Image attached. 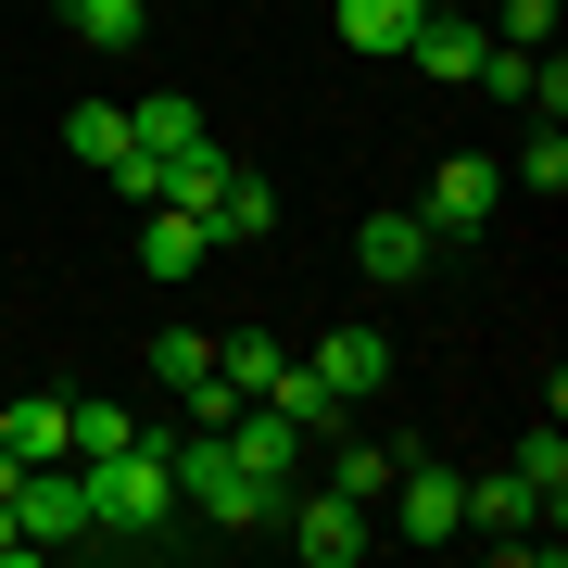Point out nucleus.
Instances as JSON below:
<instances>
[{
  "mask_svg": "<svg viewBox=\"0 0 568 568\" xmlns=\"http://www.w3.org/2000/svg\"><path fill=\"white\" fill-rule=\"evenodd\" d=\"M164 467H178V518H215V530H278V506H291V480L241 467L215 429H178V443H164Z\"/></svg>",
  "mask_w": 568,
  "mask_h": 568,
  "instance_id": "f03ea898",
  "label": "nucleus"
},
{
  "mask_svg": "<svg viewBox=\"0 0 568 568\" xmlns=\"http://www.w3.org/2000/svg\"><path fill=\"white\" fill-rule=\"evenodd\" d=\"M77 39L89 51H126V39H140V0H77Z\"/></svg>",
  "mask_w": 568,
  "mask_h": 568,
  "instance_id": "4be33fe9",
  "label": "nucleus"
},
{
  "mask_svg": "<svg viewBox=\"0 0 568 568\" xmlns=\"http://www.w3.org/2000/svg\"><path fill=\"white\" fill-rule=\"evenodd\" d=\"M480 51H493V26H467V13H417V39H405V63H417V77H443V89L480 77Z\"/></svg>",
  "mask_w": 568,
  "mask_h": 568,
  "instance_id": "0eeeda50",
  "label": "nucleus"
},
{
  "mask_svg": "<svg viewBox=\"0 0 568 568\" xmlns=\"http://www.w3.org/2000/svg\"><path fill=\"white\" fill-rule=\"evenodd\" d=\"M354 265H366L379 291H405L417 265H429V215H366V227H354Z\"/></svg>",
  "mask_w": 568,
  "mask_h": 568,
  "instance_id": "9d476101",
  "label": "nucleus"
},
{
  "mask_svg": "<svg viewBox=\"0 0 568 568\" xmlns=\"http://www.w3.org/2000/svg\"><path fill=\"white\" fill-rule=\"evenodd\" d=\"M379 506H392L405 544H455V530H467V480H455V467H392Z\"/></svg>",
  "mask_w": 568,
  "mask_h": 568,
  "instance_id": "39448f33",
  "label": "nucleus"
},
{
  "mask_svg": "<svg viewBox=\"0 0 568 568\" xmlns=\"http://www.w3.org/2000/svg\"><path fill=\"white\" fill-rule=\"evenodd\" d=\"M63 152H77V164H114L126 152V102H77V114H63Z\"/></svg>",
  "mask_w": 568,
  "mask_h": 568,
  "instance_id": "a211bd4d",
  "label": "nucleus"
},
{
  "mask_svg": "<svg viewBox=\"0 0 568 568\" xmlns=\"http://www.w3.org/2000/svg\"><path fill=\"white\" fill-rule=\"evenodd\" d=\"M493 39H506V51H544V39H556V0H506V13H493Z\"/></svg>",
  "mask_w": 568,
  "mask_h": 568,
  "instance_id": "b1692460",
  "label": "nucleus"
},
{
  "mask_svg": "<svg viewBox=\"0 0 568 568\" xmlns=\"http://www.w3.org/2000/svg\"><path fill=\"white\" fill-rule=\"evenodd\" d=\"M0 455H13V467L63 455V405H51V392H26V405H0Z\"/></svg>",
  "mask_w": 568,
  "mask_h": 568,
  "instance_id": "4468645a",
  "label": "nucleus"
},
{
  "mask_svg": "<svg viewBox=\"0 0 568 568\" xmlns=\"http://www.w3.org/2000/svg\"><path fill=\"white\" fill-rule=\"evenodd\" d=\"M278 518H291V544H304L316 568H354L366 544H379V506H354V493H291Z\"/></svg>",
  "mask_w": 568,
  "mask_h": 568,
  "instance_id": "7ed1b4c3",
  "label": "nucleus"
},
{
  "mask_svg": "<svg viewBox=\"0 0 568 568\" xmlns=\"http://www.w3.org/2000/svg\"><path fill=\"white\" fill-rule=\"evenodd\" d=\"M342 39L354 51H405L417 39V0H342Z\"/></svg>",
  "mask_w": 568,
  "mask_h": 568,
  "instance_id": "f3484780",
  "label": "nucleus"
},
{
  "mask_svg": "<svg viewBox=\"0 0 568 568\" xmlns=\"http://www.w3.org/2000/svg\"><path fill=\"white\" fill-rule=\"evenodd\" d=\"M328 443H342V429H328ZM392 467H405L392 443H342V455H328V493H354V506H379V493H392Z\"/></svg>",
  "mask_w": 568,
  "mask_h": 568,
  "instance_id": "2eb2a0df",
  "label": "nucleus"
},
{
  "mask_svg": "<svg viewBox=\"0 0 568 568\" xmlns=\"http://www.w3.org/2000/svg\"><path fill=\"white\" fill-rule=\"evenodd\" d=\"M265 405H278L291 429H304V443H328V429H342V392H328L316 366H291V354H278V379H265Z\"/></svg>",
  "mask_w": 568,
  "mask_h": 568,
  "instance_id": "f8f14e48",
  "label": "nucleus"
},
{
  "mask_svg": "<svg viewBox=\"0 0 568 568\" xmlns=\"http://www.w3.org/2000/svg\"><path fill=\"white\" fill-rule=\"evenodd\" d=\"M215 379L227 392H265V379H278V342H265V328H227V342H215Z\"/></svg>",
  "mask_w": 568,
  "mask_h": 568,
  "instance_id": "6ab92c4d",
  "label": "nucleus"
},
{
  "mask_svg": "<svg viewBox=\"0 0 568 568\" xmlns=\"http://www.w3.org/2000/svg\"><path fill=\"white\" fill-rule=\"evenodd\" d=\"M518 480L544 493V518H556V493H568V443H556V429H530V443H518Z\"/></svg>",
  "mask_w": 568,
  "mask_h": 568,
  "instance_id": "412c9836",
  "label": "nucleus"
},
{
  "mask_svg": "<svg viewBox=\"0 0 568 568\" xmlns=\"http://www.w3.org/2000/svg\"><path fill=\"white\" fill-rule=\"evenodd\" d=\"M126 140L140 152H190L203 140V102H190V89H152V102H126Z\"/></svg>",
  "mask_w": 568,
  "mask_h": 568,
  "instance_id": "ddd939ff",
  "label": "nucleus"
},
{
  "mask_svg": "<svg viewBox=\"0 0 568 568\" xmlns=\"http://www.w3.org/2000/svg\"><path fill=\"white\" fill-rule=\"evenodd\" d=\"M518 190H544V203L568 190V140H556V126H530V152H518Z\"/></svg>",
  "mask_w": 568,
  "mask_h": 568,
  "instance_id": "5701e85b",
  "label": "nucleus"
},
{
  "mask_svg": "<svg viewBox=\"0 0 568 568\" xmlns=\"http://www.w3.org/2000/svg\"><path fill=\"white\" fill-rule=\"evenodd\" d=\"M417 13H467V0H417Z\"/></svg>",
  "mask_w": 568,
  "mask_h": 568,
  "instance_id": "a878e982",
  "label": "nucleus"
},
{
  "mask_svg": "<svg viewBox=\"0 0 568 568\" xmlns=\"http://www.w3.org/2000/svg\"><path fill=\"white\" fill-rule=\"evenodd\" d=\"M13 556H39V544H26V518H13V493H0V568H13Z\"/></svg>",
  "mask_w": 568,
  "mask_h": 568,
  "instance_id": "393cba45",
  "label": "nucleus"
},
{
  "mask_svg": "<svg viewBox=\"0 0 568 568\" xmlns=\"http://www.w3.org/2000/svg\"><path fill=\"white\" fill-rule=\"evenodd\" d=\"M215 178H227V152H215V140H190V152H164V190H152V203H190V215H203V203H215Z\"/></svg>",
  "mask_w": 568,
  "mask_h": 568,
  "instance_id": "dca6fc26",
  "label": "nucleus"
},
{
  "mask_svg": "<svg viewBox=\"0 0 568 568\" xmlns=\"http://www.w3.org/2000/svg\"><path fill=\"white\" fill-rule=\"evenodd\" d=\"M77 493H89V530H102V544H164V530H178V467H164V443L77 455Z\"/></svg>",
  "mask_w": 568,
  "mask_h": 568,
  "instance_id": "f257e3e1",
  "label": "nucleus"
},
{
  "mask_svg": "<svg viewBox=\"0 0 568 568\" xmlns=\"http://www.w3.org/2000/svg\"><path fill=\"white\" fill-rule=\"evenodd\" d=\"M203 227H215V241H265V227H278V190H265L253 164H227L215 203H203Z\"/></svg>",
  "mask_w": 568,
  "mask_h": 568,
  "instance_id": "9b49d317",
  "label": "nucleus"
},
{
  "mask_svg": "<svg viewBox=\"0 0 568 568\" xmlns=\"http://www.w3.org/2000/svg\"><path fill=\"white\" fill-rule=\"evenodd\" d=\"M203 253H215V227L190 215V203H140V278H152V291H178Z\"/></svg>",
  "mask_w": 568,
  "mask_h": 568,
  "instance_id": "423d86ee",
  "label": "nucleus"
},
{
  "mask_svg": "<svg viewBox=\"0 0 568 568\" xmlns=\"http://www.w3.org/2000/svg\"><path fill=\"white\" fill-rule=\"evenodd\" d=\"M215 443L241 455V467H265V480H291V467H304V429H291L278 405H265V392H253V405H241V417L215 429Z\"/></svg>",
  "mask_w": 568,
  "mask_h": 568,
  "instance_id": "1a4fd4ad",
  "label": "nucleus"
},
{
  "mask_svg": "<svg viewBox=\"0 0 568 568\" xmlns=\"http://www.w3.org/2000/svg\"><path fill=\"white\" fill-rule=\"evenodd\" d=\"M493 203H506V178H493V164L480 152H443V178H429V241H480V227H493Z\"/></svg>",
  "mask_w": 568,
  "mask_h": 568,
  "instance_id": "20e7f679",
  "label": "nucleus"
},
{
  "mask_svg": "<svg viewBox=\"0 0 568 568\" xmlns=\"http://www.w3.org/2000/svg\"><path fill=\"white\" fill-rule=\"evenodd\" d=\"M304 366H316L328 392H342V405H366V392L392 379V342H379V328H328V342H316Z\"/></svg>",
  "mask_w": 568,
  "mask_h": 568,
  "instance_id": "6e6552de",
  "label": "nucleus"
},
{
  "mask_svg": "<svg viewBox=\"0 0 568 568\" xmlns=\"http://www.w3.org/2000/svg\"><path fill=\"white\" fill-rule=\"evenodd\" d=\"M203 366H215V342H203V328H152V379H164V392H190Z\"/></svg>",
  "mask_w": 568,
  "mask_h": 568,
  "instance_id": "aec40b11",
  "label": "nucleus"
}]
</instances>
